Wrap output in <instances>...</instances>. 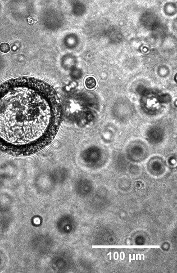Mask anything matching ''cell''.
Instances as JSON below:
<instances>
[{"label":"cell","mask_w":177,"mask_h":273,"mask_svg":"<svg viewBox=\"0 0 177 273\" xmlns=\"http://www.w3.org/2000/svg\"><path fill=\"white\" fill-rule=\"evenodd\" d=\"M10 46L6 43H3L0 45V50L2 53H8L10 51Z\"/></svg>","instance_id":"3"},{"label":"cell","mask_w":177,"mask_h":273,"mask_svg":"<svg viewBox=\"0 0 177 273\" xmlns=\"http://www.w3.org/2000/svg\"><path fill=\"white\" fill-rule=\"evenodd\" d=\"M87 88H94L96 85V81L94 77H88L87 78L85 82Z\"/></svg>","instance_id":"2"},{"label":"cell","mask_w":177,"mask_h":273,"mask_svg":"<svg viewBox=\"0 0 177 273\" xmlns=\"http://www.w3.org/2000/svg\"><path fill=\"white\" fill-rule=\"evenodd\" d=\"M62 109L55 89L33 77L0 85V150L28 155L42 149L59 131Z\"/></svg>","instance_id":"1"}]
</instances>
